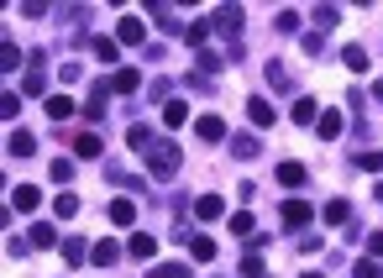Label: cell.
Wrapping results in <instances>:
<instances>
[{"instance_id":"obj_9","label":"cell","mask_w":383,"mask_h":278,"mask_svg":"<svg viewBox=\"0 0 383 278\" xmlns=\"http://www.w3.org/2000/svg\"><path fill=\"white\" fill-rule=\"evenodd\" d=\"M89 257H95L100 268H111V262H121V242H111V236H105V242H89Z\"/></svg>"},{"instance_id":"obj_22","label":"cell","mask_w":383,"mask_h":278,"mask_svg":"<svg viewBox=\"0 0 383 278\" xmlns=\"http://www.w3.org/2000/svg\"><path fill=\"white\" fill-rule=\"evenodd\" d=\"M126 247H131V257H137V262H148V257L157 252V242H152V236H148V231H137V236H131V242H126Z\"/></svg>"},{"instance_id":"obj_7","label":"cell","mask_w":383,"mask_h":278,"mask_svg":"<svg viewBox=\"0 0 383 278\" xmlns=\"http://www.w3.org/2000/svg\"><path fill=\"white\" fill-rule=\"evenodd\" d=\"M310 221H315V210H310L305 200H289V205H284V226H289V231H299V226H310Z\"/></svg>"},{"instance_id":"obj_5","label":"cell","mask_w":383,"mask_h":278,"mask_svg":"<svg viewBox=\"0 0 383 278\" xmlns=\"http://www.w3.org/2000/svg\"><path fill=\"white\" fill-rule=\"evenodd\" d=\"M194 131H200V142H226V121H221L216 111L194 116Z\"/></svg>"},{"instance_id":"obj_14","label":"cell","mask_w":383,"mask_h":278,"mask_svg":"<svg viewBox=\"0 0 383 278\" xmlns=\"http://www.w3.org/2000/svg\"><path fill=\"white\" fill-rule=\"evenodd\" d=\"M26 242H32V247H63V242H58V226H52V221H37Z\"/></svg>"},{"instance_id":"obj_18","label":"cell","mask_w":383,"mask_h":278,"mask_svg":"<svg viewBox=\"0 0 383 278\" xmlns=\"http://www.w3.org/2000/svg\"><path fill=\"white\" fill-rule=\"evenodd\" d=\"M63 262H69V268H84V262H89V242H79V236L63 242Z\"/></svg>"},{"instance_id":"obj_8","label":"cell","mask_w":383,"mask_h":278,"mask_svg":"<svg viewBox=\"0 0 383 278\" xmlns=\"http://www.w3.org/2000/svg\"><path fill=\"white\" fill-rule=\"evenodd\" d=\"M221 69H226V58L210 52V48H200V58H194V79H205V84H210V74H221Z\"/></svg>"},{"instance_id":"obj_1","label":"cell","mask_w":383,"mask_h":278,"mask_svg":"<svg viewBox=\"0 0 383 278\" xmlns=\"http://www.w3.org/2000/svg\"><path fill=\"white\" fill-rule=\"evenodd\" d=\"M179 163H184L179 142H152L148 148V174L152 179H179Z\"/></svg>"},{"instance_id":"obj_46","label":"cell","mask_w":383,"mask_h":278,"mask_svg":"<svg viewBox=\"0 0 383 278\" xmlns=\"http://www.w3.org/2000/svg\"><path fill=\"white\" fill-rule=\"evenodd\" d=\"M0 189H6V174H0Z\"/></svg>"},{"instance_id":"obj_17","label":"cell","mask_w":383,"mask_h":278,"mask_svg":"<svg viewBox=\"0 0 383 278\" xmlns=\"http://www.w3.org/2000/svg\"><path fill=\"white\" fill-rule=\"evenodd\" d=\"M131 221H137V205H131L126 194H121V200H111V226H131Z\"/></svg>"},{"instance_id":"obj_13","label":"cell","mask_w":383,"mask_h":278,"mask_svg":"<svg viewBox=\"0 0 383 278\" xmlns=\"http://www.w3.org/2000/svg\"><path fill=\"white\" fill-rule=\"evenodd\" d=\"M43 205V189H37V184H21L16 194H11V210H37Z\"/></svg>"},{"instance_id":"obj_47","label":"cell","mask_w":383,"mask_h":278,"mask_svg":"<svg viewBox=\"0 0 383 278\" xmlns=\"http://www.w3.org/2000/svg\"><path fill=\"white\" fill-rule=\"evenodd\" d=\"M305 278H321V273H305Z\"/></svg>"},{"instance_id":"obj_6","label":"cell","mask_w":383,"mask_h":278,"mask_svg":"<svg viewBox=\"0 0 383 278\" xmlns=\"http://www.w3.org/2000/svg\"><path fill=\"white\" fill-rule=\"evenodd\" d=\"M226 216V200H221V194H200V200H194V221H221Z\"/></svg>"},{"instance_id":"obj_39","label":"cell","mask_w":383,"mask_h":278,"mask_svg":"<svg viewBox=\"0 0 383 278\" xmlns=\"http://www.w3.org/2000/svg\"><path fill=\"white\" fill-rule=\"evenodd\" d=\"M16 111H21V100H16V95H0V121H11Z\"/></svg>"},{"instance_id":"obj_28","label":"cell","mask_w":383,"mask_h":278,"mask_svg":"<svg viewBox=\"0 0 383 278\" xmlns=\"http://www.w3.org/2000/svg\"><path fill=\"white\" fill-rule=\"evenodd\" d=\"M341 63H347L352 74H367V48H347V52H341Z\"/></svg>"},{"instance_id":"obj_40","label":"cell","mask_w":383,"mask_h":278,"mask_svg":"<svg viewBox=\"0 0 383 278\" xmlns=\"http://www.w3.org/2000/svg\"><path fill=\"white\" fill-rule=\"evenodd\" d=\"M357 278H383V268H378V257H362V262H357Z\"/></svg>"},{"instance_id":"obj_45","label":"cell","mask_w":383,"mask_h":278,"mask_svg":"<svg viewBox=\"0 0 383 278\" xmlns=\"http://www.w3.org/2000/svg\"><path fill=\"white\" fill-rule=\"evenodd\" d=\"M378 100H383V79H378Z\"/></svg>"},{"instance_id":"obj_24","label":"cell","mask_w":383,"mask_h":278,"mask_svg":"<svg viewBox=\"0 0 383 278\" xmlns=\"http://www.w3.org/2000/svg\"><path fill=\"white\" fill-rule=\"evenodd\" d=\"M279 184L284 189H299L305 184V163H279Z\"/></svg>"},{"instance_id":"obj_41","label":"cell","mask_w":383,"mask_h":278,"mask_svg":"<svg viewBox=\"0 0 383 278\" xmlns=\"http://www.w3.org/2000/svg\"><path fill=\"white\" fill-rule=\"evenodd\" d=\"M279 32H299V11H279Z\"/></svg>"},{"instance_id":"obj_10","label":"cell","mask_w":383,"mask_h":278,"mask_svg":"<svg viewBox=\"0 0 383 278\" xmlns=\"http://www.w3.org/2000/svg\"><path fill=\"white\" fill-rule=\"evenodd\" d=\"M184 121H189V105H184L179 95H174V100H163V126H168V131H179Z\"/></svg>"},{"instance_id":"obj_31","label":"cell","mask_w":383,"mask_h":278,"mask_svg":"<svg viewBox=\"0 0 383 278\" xmlns=\"http://www.w3.org/2000/svg\"><path fill=\"white\" fill-rule=\"evenodd\" d=\"M184 43H189V48H205V43H210V21H194L189 32H184Z\"/></svg>"},{"instance_id":"obj_32","label":"cell","mask_w":383,"mask_h":278,"mask_svg":"<svg viewBox=\"0 0 383 278\" xmlns=\"http://www.w3.org/2000/svg\"><path fill=\"white\" fill-rule=\"evenodd\" d=\"M126 142H131L137 152H148V148H152V131H148V126H131V131H126Z\"/></svg>"},{"instance_id":"obj_37","label":"cell","mask_w":383,"mask_h":278,"mask_svg":"<svg viewBox=\"0 0 383 278\" xmlns=\"http://www.w3.org/2000/svg\"><path fill=\"white\" fill-rule=\"evenodd\" d=\"M231 152H236V157H252V152H257V137H236Z\"/></svg>"},{"instance_id":"obj_34","label":"cell","mask_w":383,"mask_h":278,"mask_svg":"<svg viewBox=\"0 0 383 278\" xmlns=\"http://www.w3.org/2000/svg\"><path fill=\"white\" fill-rule=\"evenodd\" d=\"M226 226H231V236H247V231H252V210H236Z\"/></svg>"},{"instance_id":"obj_15","label":"cell","mask_w":383,"mask_h":278,"mask_svg":"<svg viewBox=\"0 0 383 278\" xmlns=\"http://www.w3.org/2000/svg\"><path fill=\"white\" fill-rule=\"evenodd\" d=\"M289 121H294V126L315 121V100H310V95H294V105H289Z\"/></svg>"},{"instance_id":"obj_16","label":"cell","mask_w":383,"mask_h":278,"mask_svg":"<svg viewBox=\"0 0 383 278\" xmlns=\"http://www.w3.org/2000/svg\"><path fill=\"white\" fill-rule=\"evenodd\" d=\"M89 52H95L100 63H116V58H121V43H116V37H95V43H89Z\"/></svg>"},{"instance_id":"obj_21","label":"cell","mask_w":383,"mask_h":278,"mask_svg":"<svg viewBox=\"0 0 383 278\" xmlns=\"http://www.w3.org/2000/svg\"><path fill=\"white\" fill-rule=\"evenodd\" d=\"M37 152V137L32 131H11V157H32Z\"/></svg>"},{"instance_id":"obj_20","label":"cell","mask_w":383,"mask_h":278,"mask_svg":"<svg viewBox=\"0 0 383 278\" xmlns=\"http://www.w3.org/2000/svg\"><path fill=\"white\" fill-rule=\"evenodd\" d=\"M247 116H252V126H257V131H262V126H273V105H268V100H257V95L247 100Z\"/></svg>"},{"instance_id":"obj_43","label":"cell","mask_w":383,"mask_h":278,"mask_svg":"<svg viewBox=\"0 0 383 278\" xmlns=\"http://www.w3.org/2000/svg\"><path fill=\"white\" fill-rule=\"evenodd\" d=\"M11 226V205H0V231H6Z\"/></svg>"},{"instance_id":"obj_23","label":"cell","mask_w":383,"mask_h":278,"mask_svg":"<svg viewBox=\"0 0 383 278\" xmlns=\"http://www.w3.org/2000/svg\"><path fill=\"white\" fill-rule=\"evenodd\" d=\"M268 84H273V89H279V95H289V89H294V79H289V69H284V63H279V58H273V63H268Z\"/></svg>"},{"instance_id":"obj_11","label":"cell","mask_w":383,"mask_h":278,"mask_svg":"<svg viewBox=\"0 0 383 278\" xmlns=\"http://www.w3.org/2000/svg\"><path fill=\"white\" fill-rule=\"evenodd\" d=\"M341 126H347V121H341V111H326L321 121H315V137H321V142H336Z\"/></svg>"},{"instance_id":"obj_27","label":"cell","mask_w":383,"mask_h":278,"mask_svg":"<svg viewBox=\"0 0 383 278\" xmlns=\"http://www.w3.org/2000/svg\"><path fill=\"white\" fill-rule=\"evenodd\" d=\"M321 216H326V226H347V216H352V210H347V200H331V205L321 210Z\"/></svg>"},{"instance_id":"obj_35","label":"cell","mask_w":383,"mask_h":278,"mask_svg":"<svg viewBox=\"0 0 383 278\" xmlns=\"http://www.w3.org/2000/svg\"><path fill=\"white\" fill-rule=\"evenodd\" d=\"M357 168L362 174H383V152H357Z\"/></svg>"},{"instance_id":"obj_26","label":"cell","mask_w":383,"mask_h":278,"mask_svg":"<svg viewBox=\"0 0 383 278\" xmlns=\"http://www.w3.org/2000/svg\"><path fill=\"white\" fill-rule=\"evenodd\" d=\"M16 63H21V48L0 37V74H11V69H16Z\"/></svg>"},{"instance_id":"obj_2","label":"cell","mask_w":383,"mask_h":278,"mask_svg":"<svg viewBox=\"0 0 383 278\" xmlns=\"http://www.w3.org/2000/svg\"><path fill=\"white\" fill-rule=\"evenodd\" d=\"M116 43H121V48H142V43H148V26H142V16H121V26H116Z\"/></svg>"},{"instance_id":"obj_38","label":"cell","mask_w":383,"mask_h":278,"mask_svg":"<svg viewBox=\"0 0 383 278\" xmlns=\"http://www.w3.org/2000/svg\"><path fill=\"white\" fill-rule=\"evenodd\" d=\"M315 21H321V26H336L341 11H336V6H315Z\"/></svg>"},{"instance_id":"obj_33","label":"cell","mask_w":383,"mask_h":278,"mask_svg":"<svg viewBox=\"0 0 383 278\" xmlns=\"http://www.w3.org/2000/svg\"><path fill=\"white\" fill-rule=\"evenodd\" d=\"M52 184H63V189L74 184V163H69V157H58V163H52Z\"/></svg>"},{"instance_id":"obj_12","label":"cell","mask_w":383,"mask_h":278,"mask_svg":"<svg viewBox=\"0 0 383 278\" xmlns=\"http://www.w3.org/2000/svg\"><path fill=\"white\" fill-rule=\"evenodd\" d=\"M74 152H79V157H100V152H105L100 131H79V137H74Z\"/></svg>"},{"instance_id":"obj_29","label":"cell","mask_w":383,"mask_h":278,"mask_svg":"<svg viewBox=\"0 0 383 278\" xmlns=\"http://www.w3.org/2000/svg\"><path fill=\"white\" fill-rule=\"evenodd\" d=\"M189 257H194V262H210V257H216V242H210V236H194V242H189Z\"/></svg>"},{"instance_id":"obj_44","label":"cell","mask_w":383,"mask_h":278,"mask_svg":"<svg viewBox=\"0 0 383 278\" xmlns=\"http://www.w3.org/2000/svg\"><path fill=\"white\" fill-rule=\"evenodd\" d=\"M373 200H378V205H383V179H378V189H373Z\"/></svg>"},{"instance_id":"obj_30","label":"cell","mask_w":383,"mask_h":278,"mask_svg":"<svg viewBox=\"0 0 383 278\" xmlns=\"http://www.w3.org/2000/svg\"><path fill=\"white\" fill-rule=\"evenodd\" d=\"M52 210H58V221H74V216H79V200H74L69 189H63L58 200H52Z\"/></svg>"},{"instance_id":"obj_4","label":"cell","mask_w":383,"mask_h":278,"mask_svg":"<svg viewBox=\"0 0 383 278\" xmlns=\"http://www.w3.org/2000/svg\"><path fill=\"white\" fill-rule=\"evenodd\" d=\"M105 89H116V95H137V89H142V74H137V69H111Z\"/></svg>"},{"instance_id":"obj_36","label":"cell","mask_w":383,"mask_h":278,"mask_svg":"<svg viewBox=\"0 0 383 278\" xmlns=\"http://www.w3.org/2000/svg\"><path fill=\"white\" fill-rule=\"evenodd\" d=\"M152 278H194L184 262H163V268H152Z\"/></svg>"},{"instance_id":"obj_3","label":"cell","mask_w":383,"mask_h":278,"mask_svg":"<svg viewBox=\"0 0 383 278\" xmlns=\"http://www.w3.org/2000/svg\"><path fill=\"white\" fill-rule=\"evenodd\" d=\"M210 32H226V37H236V32H242V6H221L216 16H210Z\"/></svg>"},{"instance_id":"obj_25","label":"cell","mask_w":383,"mask_h":278,"mask_svg":"<svg viewBox=\"0 0 383 278\" xmlns=\"http://www.w3.org/2000/svg\"><path fill=\"white\" fill-rule=\"evenodd\" d=\"M48 116H52V121H69V116H74V100H69V95H48Z\"/></svg>"},{"instance_id":"obj_19","label":"cell","mask_w":383,"mask_h":278,"mask_svg":"<svg viewBox=\"0 0 383 278\" xmlns=\"http://www.w3.org/2000/svg\"><path fill=\"white\" fill-rule=\"evenodd\" d=\"M105 95H111L105 84H95V89L84 95V116H89V121H100V116H105Z\"/></svg>"},{"instance_id":"obj_42","label":"cell","mask_w":383,"mask_h":278,"mask_svg":"<svg viewBox=\"0 0 383 278\" xmlns=\"http://www.w3.org/2000/svg\"><path fill=\"white\" fill-rule=\"evenodd\" d=\"M367 257H383V231H367Z\"/></svg>"}]
</instances>
